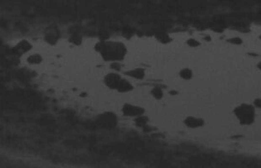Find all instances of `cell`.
Returning <instances> with one entry per match:
<instances>
[{
	"label": "cell",
	"instance_id": "obj_1",
	"mask_svg": "<svg viewBox=\"0 0 261 168\" xmlns=\"http://www.w3.org/2000/svg\"><path fill=\"white\" fill-rule=\"evenodd\" d=\"M233 113L242 125H250L255 119V108L253 104L242 103L233 109Z\"/></svg>",
	"mask_w": 261,
	"mask_h": 168
},
{
	"label": "cell",
	"instance_id": "obj_2",
	"mask_svg": "<svg viewBox=\"0 0 261 168\" xmlns=\"http://www.w3.org/2000/svg\"><path fill=\"white\" fill-rule=\"evenodd\" d=\"M100 46V51L105 60L122 59L125 53V47L121 43H105Z\"/></svg>",
	"mask_w": 261,
	"mask_h": 168
},
{
	"label": "cell",
	"instance_id": "obj_3",
	"mask_svg": "<svg viewBox=\"0 0 261 168\" xmlns=\"http://www.w3.org/2000/svg\"><path fill=\"white\" fill-rule=\"evenodd\" d=\"M184 124L191 129H197L200 127L204 126L205 120L201 118H196V117H193V116H189L187 117L184 121Z\"/></svg>",
	"mask_w": 261,
	"mask_h": 168
},
{
	"label": "cell",
	"instance_id": "obj_4",
	"mask_svg": "<svg viewBox=\"0 0 261 168\" xmlns=\"http://www.w3.org/2000/svg\"><path fill=\"white\" fill-rule=\"evenodd\" d=\"M104 127H113L115 125V117L112 113H104L103 116L99 117V123Z\"/></svg>",
	"mask_w": 261,
	"mask_h": 168
},
{
	"label": "cell",
	"instance_id": "obj_5",
	"mask_svg": "<svg viewBox=\"0 0 261 168\" xmlns=\"http://www.w3.org/2000/svg\"><path fill=\"white\" fill-rule=\"evenodd\" d=\"M122 79L117 74H109L107 77H105V82L106 84L112 88H118L119 84Z\"/></svg>",
	"mask_w": 261,
	"mask_h": 168
},
{
	"label": "cell",
	"instance_id": "obj_6",
	"mask_svg": "<svg viewBox=\"0 0 261 168\" xmlns=\"http://www.w3.org/2000/svg\"><path fill=\"white\" fill-rule=\"evenodd\" d=\"M123 113L125 115L129 116H136L143 113V109L136 106H132L130 104H125L123 108Z\"/></svg>",
	"mask_w": 261,
	"mask_h": 168
},
{
	"label": "cell",
	"instance_id": "obj_7",
	"mask_svg": "<svg viewBox=\"0 0 261 168\" xmlns=\"http://www.w3.org/2000/svg\"><path fill=\"white\" fill-rule=\"evenodd\" d=\"M180 78L184 80H190L193 77V72L190 68H184L180 72Z\"/></svg>",
	"mask_w": 261,
	"mask_h": 168
},
{
	"label": "cell",
	"instance_id": "obj_8",
	"mask_svg": "<svg viewBox=\"0 0 261 168\" xmlns=\"http://www.w3.org/2000/svg\"><path fill=\"white\" fill-rule=\"evenodd\" d=\"M125 74L131 75V76H132V77H134L137 79H142L144 76V72H143L142 69H136L134 71H131V72L125 73Z\"/></svg>",
	"mask_w": 261,
	"mask_h": 168
},
{
	"label": "cell",
	"instance_id": "obj_9",
	"mask_svg": "<svg viewBox=\"0 0 261 168\" xmlns=\"http://www.w3.org/2000/svg\"><path fill=\"white\" fill-rule=\"evenodd\" d=\"M227 41L229 44L234 45H243V39H241L240 37H232V38L227 40Z\"/></svg>",
	"mask_w": 261,
	"mask_h": 168
},
{
	"label": "cell",
	"instance_id": "obj_10",
	"mask_svg": "<svg viewBox=\"0 0 261 168\" xmlns=\"http://www.w3.org/2000/svg\"><path fill=\"white\" fill-rule=\"evenodd\" d=\"M152 93H153V95L157 99H162V97H163V91H162V89H161L160 88H158V87L153 89Z\"/></svg>",
	"mask_w": 261,
	"mask_h": 168
},
{
	"label": "cell",
	"instance_id": "obj_11",
	"mask_svg": "<svg viewBox=\"0 0 261 168\" xmlns=\"http://www.w3.org/2000/svg\"><path fill=\"white\" fill-rule=\"evenodd\" d=\"M157 38L159 39L160 41H162V42H163V43H168V42L170 40L169 35L164 33L159 34L157 35Z\"/></svg>",
	"mask_w": 261,
	"mask_h": 168
},
{
	"label": "cell",
	"instance_id": "obj_12",
	"mask_svg": "<svg viewBox=\"0 0 261 168\" xmlns=\"http://www.w3.org/2000/svg\"><path fill=\"white\" fill-rule=\"evenodd\" d=\"M187 45L190 47H198L201 45V43L197 40H195L194 38H190L187 40Z\"/></svg>",
	"mask_w": 261,
	"mask_h": 168
},
{
	"label": "cell",
	"instance_id": "obj_13",
	"mask_svg": "<svg viewBox=\"0 0 261 168\" xmlns=\"http://www.w3.org/2000/svg\"><path fill=\"white\" fill-rule=\"evenodd\" d=\"M28 61L31 62V63H39L41 61V58L40 56H31Z\"/></svg>",
	"mask_w": 261,
	"mask_h": 168
},
{
	"label": "cell",
	"instance_id": "obj_14",
	"mask_svg": "<svg viewBox=\"0 0 261 168\" xmlns=\"http://www.w3.org/2000/svg\"><path fill=\"white\" fill-rule=\"evenodd\" d=\"M147 121H148V119H147L146 117H139L138 119H136V123H137V125H140V126L144 125L145 123H147Z\"/></svg>",
	"mask_w": 261,
	"mask_h": 168
},
{
	"label": "cell",
	"instance_id": "obj_15",
	"mask_svg": "<svg viewBox=\"0 0 261 168\" xmlns=\"http://www.w3.org/2000/svg\"><path fill=\"white\" fill-rule=\"evenodd\" d=\"M253 105L254 106L255 109H261V98H257L253 102Z\"/></svg>",
	"mask_w": 261,
	"mask_h": 168
},
{
	"label": "cell",
	"instance_id": "obj_16",
	"mask_svg": "<svg viewBox=\"0 0 261 168\" xmlns=\"http://www.w3.org/2000/svg\"><path fill=\"white\" fill-rule=\"evenodd\" d=\"M257 68L261 72V61L260 62H258V64H257Z\"/></svg>",
	"mask_w": 261,
	"mask_h": 168
},
{
	"label": "cell",
	"instance_id": "obj_17",
	"mask_svg": "<svg viewBox=\"0 0 261 168\" xmlns=\"http://www.w3.org/2000/svg\"><path fill=\"white\" fill-rule=\"evenodd\" d=\"M170 93H171V94H176L177 92H171Z\"/></svg>",
	"mask_w": 261,
	"mask_h": 168
},
{
	"label": "cell",
	"instance_id": "obj_18",
	"mask_svg": "<svg viewBox=\"0 0 261 168\" xmlns=\"http://www.w3.org/2000/svg\"><path fill=\"white\" fill-rule=\"evenodd\" d=\"M259 39H260V40H261V34H260V35H259Z\"/></svg>",
	"mask_w": 261,
	"mask_h": 168
}]
</instances>
